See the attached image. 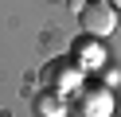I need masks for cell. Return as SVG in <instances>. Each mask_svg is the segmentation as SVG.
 I'll return each mask as SVG.
<instances>
[{"label": "cell", "mask_w": 121, "mask_h": 117, "mask_svg": "<svg viewBox=\"0 0 121 117\" xmlns=\"http://www.w3.org/2000/svg\"><path fill=\"white\" fill-rule=\"evenodd\" d=\"M78 23H82L86 35L105 39V35L117 31V8H113V4H102V0H86V8L78 12Z\"/></svg>", "instance_id": "1"}, {"label": "cell", "mask_w": 121, "mask_h": 117, "mask_svg": "<svg viewBox=\"0 0 121 117\" xmlns=\"http://www.w3.org/2000/svg\"><path fill=\"white\" fill-rule=\"evenodd\" d=\"M78 113L82 117H105V113H109V94H105V90H86Z\"/></svg>", "instance_id": "2"}, {"label": "cell", "mask_w": 121, "mask_h": 117, "mask_svg": "<svg viewBox=\"0 0 121 117\" xmlns=\"http://www.w3.org/2000/svg\"><path fill=\"white\" fill-rule=\"evenodd\" d=\"M47 70H51V82H55V86H70L74 82V74H70L74 66H70V62H55V66H47Z\"/></svg>", "instance_id": "3"}, {"label": "cell", "mask_w": 121, "mask_h": 117, "mask_svg": "<svg viewBox=\"0 0 121 117\" xmlns=\"http://www.w3.org/2000/svg\"><path fill=\"white\" fill-rule=\"evenodd\" d=\"M43 117H63V105H59V94H43V105H39Z\"/></svg>", "instance_id": "4"}, {"label": "cell", "mask_w": 121, "mask_h": 117, "mask_svg": "<svg viewBox=\"0 0 121 117\" xmlns=\"http://www.w3.org/2000/svg\"><path fill=\"white\" fill-rule=\"evenodd\" d=\"M113 8H121V0H113Z\"/></svg>", "instance_id": "5"}]
</instances>
